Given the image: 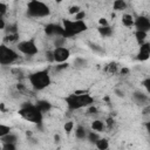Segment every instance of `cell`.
Listing matches in <instances>:
<instances>
[{
  "label": "cell",
  "mask_w": 150,
  "mask_h": 150,
  "mask_svg": "<svg viewBox=\"0 0 150 150\" xmlns=\"http://www.w3.org/2000/svg\"><path fill=\"white\" fill-rule=\"evenodd\" d=\"M68 110H80L94 104V97L86 91H75L64 98Z\"/></svg>",
  "instance_id": "1"
},
{
  "label": "cell",
  "mask_w": 150,
  "mask_h": 150,
  "mask_svg": "<svg viewBox=\"0 0 150 150\" xmlns=\"http://www.w3.org/2000/svg\"><path fill=\"white\" fill-rule=\"evenodd\" d=\"M19 115L27 122L40 124L43 120V112L36 104H25L19 109Z\"/></svg>",
  "instance_id": "2"
},
{
  "label": "cell",
  "mask_w": 150,
  "mask_h": 150,
  "mask_svg": "<svg viewBox=\"0 0 150 150\" xmlns=\"http://www.w3.org/2000/svg\"><path fill=\"white\" fill-rule=\"evenodd\" d=\"M28 81L35 90H43L50 84L52 79L48 70L43 69V70H38L35 73H32L28 76Z\"/></svg>",
  "instance_id": "3"
},
{
  "label": "cell",
  "mask_w": 150,
  "mask_h": 150,
  "mask_svg": "<svg viewBox=\"0 0 150 150\" xmlns=\"http://www.w3.org/2000/svg\"><path fill=\"white\" fill-rule=\"evenodd\" d=\"M62 26L64 29V38H73L83 33L87 29V23L84 20H69L64 19L62 21Z\"/></svg>",
  "instance_id": "4"
},
{
  "label": "cell",
  "mask_w": 150,
  "mask_h": 150,
  "mask_svg": "<svg viewBox=\"0 0 150 150\" xmlns=\"http://www.w3.org/2000/svg\"><path fill=\"white\" fill-rule=\"evenodd\" d=\"M27 14L30 18H46L50 14V9L47 4L40 0H30L27 4Z\"/></svg>",
  "instance_id": "5"
},
{
  "label": "cell",
  "mask_w": 150,
  "mask_h": 150,
  "mask_svg": "<svg viewBox=\"0 0 150 150\" xmlns=\"http://www.w3.org/2000/svg\"><path fill=\"white\" fill-rule=\"evenodd\" d=\"M19 60V53L13 49L12 47L7 45H1L0 47V63L2 66H8L14 63L15 61Z\"/></svg>",
  "instance_id": "6"
},
{
  "label": "cell",
  "mask_w": 150,
  "mask_h": 150,
  "mask_svg": "<svg viewBox=\"0 0 150 150\" xmlns=\"http://www.w3.org/2000/svg\"><path fill=\"white\" fill-rule=\"evenodd\" d=\"M16 49L18 52H20L21 54L26 55V56H34L39 53V48L35 43L34 39H29V40H23L16 43Z\"/></svg>",
  "instance_id": "7"
},
{
  "label": "cell",
  "mask_w": 150,
  "mask_h": 150,
  "mask_svg": "<svg viewBox=\"0 0 150 150\" xmlns=\"http://www.w3.org/2000/svg\"><path fill=\"white\" fill-rule=\"evenodd\" d=\"M70 56V50L62 46V47H55L53 49V57H54V62L56 63H62L66 62Z\"/></svg>",
  "instance_id": "8"
},
{
  "label": "cell",
  "mask_w": 150,
  "mask_h": 150,
  "mask_svg": "<svg viewBox=\"0 0 150 150\" xmlns=\"http://www.w3.org/2000/svg\"><path fill=\"white\" fill-rule=\"evenodd\" d=\"M136 30H142V32H150V18L144 16V15H139L135 19V23H134Z\"/></svg>",
  "instance_id": "9"
},
{
  "label": "cell",
  "mask_w": 150,
  "mask_h": 150,
  "mask_svg": "<svg viewBox=\"0 0 150 150\" xmlns=\"http://www.w3.org/2000/svg\"><path fill=\"white\" fill-rule=\"evenodd\" d=\"M149 57H150V43H142L136 55V59L138 61H146Z\"/></svg>",
  "instance_id": "10"
},
{
  "label": "cell",
  "mask_w": 150,
  "mask_h": 150,
  "mask_svg": "<svg viewBox=\"0 0 150 150\" xmlns=\"http://www.w3.org/2000/svg\"><path fill=\"white\" fill-rule=\"evenodd\" d=\"M105 127H107L105 123H104L103 121H101V120H94V121L91 122V129H93L94 131H96V132L103 131Z\"/></svg>",
  "instance_id": "11"
},
{
  "label": "cell",
  "mask_w": 150,
  "mask_h": 150,
  "mask_svg": "<svg viewBox=\"0 0 150 150\" xmlns=\"http://www.w3.org/2000/svg\"><path fill=\"white\" fill-rule=\"evenodd\" d=\"M135 23V19L131 14H123L122 15V25L124 27H132Z\"/></svg>",
  "instance_id": "12"
},
{
  "label": "cell",
  "mask_w": 150,
  "mask_h": 150,
  "mask_svg": "<svg viewBox=\"0 0 150 150\" xmlns=\"http://www.w3.org/2000/svg\"><path fill=\"white\" fill-rule=\"evenodd\" d=\"M87 136H88V131H87V129L84 127L79 125L75 129V137L77 139H84V138H87Z\"/></svg>",
  "instance_id": "13"
},
{
  "label": "cell",
  "mask_w": 150,
  "mask_h": 150,
  "mask_svg": "<svg viewBox=\"0 0 150 150\" xmlns=\"http://www.w3.org/2000/svg\"><path fill=\"white\" fill-rule=\"evenodd\" d=\"M98 33L103 38H108V36H111L112 35V28L107 25V26H100L98 27Z\"/></svg>",
  "instance_id": "14"
},
{
  "label": "cell",
  "mask_w": 150,
  "mask_h": 150,
  "mask_svg": "<svg viewBox=\"0 0 150 150\" xmlns=\"http://www.w3.org/2000/svg\"><path fill=\"white\" fill-rule=\"evenodd\" d=\"M134 98L137 103H146L149 101V96L144 93H139V91H136L134 93Z\"/></svg>",
  "instance_id": "15"
},
{
  "label": "cell",
  "mask_w": 150,
  "mask_h": 150,
  "mask_svg": "<svg viewBox=\"0 0 150 150\" xmlns=\"http://www.w3.org/2000/svg\"><path fill=\"white\" fill-rule=\"evenodd\" d=\"M36 105L40 108V110H41L42 112H47V111H49L50 108H52V104H50L48 101H45V100L38 101V102H36Z\"/></svg>",
  "instance_id": "16"
},
{
  "label": "cell",
  "mask_w": 150,
  "mask_h": 150,
  "mask_svg": "<svg viewBox=\"0 0 150 150\" xmlns=\"http://www.w3.org/2000/svg\"><path fill=\"white\" fill-rule=\"evenodd\" d=\"M146 35H148V33H145V32H142V30H135V39H136V41H137L139 45L144 43V40H145Z\"/></svg>",
  "instance_id": "17"
},
{
  "label": "cell",
  "mask_w": 150,
  "mask_h": 150,
  "mask_svg": "<svg viewBox=\"0 0 150 150\" xmlns=\"http://www.w3.org/2000/svg\"><path fill=\"white\" fill-rule=\"evenodd\" d=\"M95 145H96V148L100 149V150H105V149L109 148V143H108V141H107L105 138H98V139L96 141Z\"/></svg>",
  "instance_id": "18"
},
{
  "label": "cell",
  "mask_w": 150,
  "mask_h": 150,
  "mask_svg": "<svg viewBox=\"0 0 150 150\" xmlns=\"http://www.w3.org/2000/svg\"><path fill=\"white\" fill-rule=\"evenodd\" d=\"M0 138H1L2 143H15V141L18 139L16 135H14V134H12V132H9V134H7L6 136H2V137H0Z\"/></svg>",
  "instance_id": "19"
},
{
  "label": "cell",
  "mask_w": 150,
  "mask_h": 150,
  "mask_svg": "<svg viewBox=\"0 0 150 150\" xmlns=\"http://www.w3.org/2000/svg\"><path fill=\"white\" fill-rule=\"evenodd\" d=\"M112 7L115 11H123V9H125L127 5H125L124 0H115L112 4Z\"/></svg>",
  "instance_id": "20"
},
{
  "label": "cell",
  "mask_w": 150,
  "mask_h": 150,
  "mask_svg": "<svg viewBox=\"0 0 150 150\" xmlns=\"http://www.w3.org/2000/svg\"><path fill=\"white\" fill-rule=\"evenodd\" d=\"M9 132H11V127H9V125H6V124H4V123H1V124H0V137L6 136V135L9 134Z\"/></svg>",
  "instance_id": "21"
},
{
  "label": "cell",
  "mask_w": 150,
  "mask_h": 150,
  "mask_svg": "<svg viewBox=\"0 0 150 150\" xmlns=\"http://www.w3.org/2000/svg\"><path fill=\"white\" fill-rule=\"evenodd\" d=\"M66 42V38L64 36H55V40H54V46L55 47H62Z\"/></svg>",
  "instance_id": "22"
},
{
  "label": "cell",
  "mask_w": 150,
  "mask_h": 150,
  "mask_svg": "<svg viewBox=\"0 0 150 150\" xmlns=\"http://www.w3.org/2000/svg\"><path fill=\"white\" fill-rule=\"evenodd\" d=\"M98 138H100V137H98V135L96 134V131H95V132H94V131H88V136H87V139H88V141L96 143V141H97Z\"/></svg>",
  "instance_id": "23"
},
{
  "label": "cell",
  "mask_w": 150,
  "mask_h": 150,
  "mask_svg": "<svg viewBox=\"0 0 150 150\" xmlns=\"http://www.w3.org/2000/svg\"><path fill=\"white\" fill-rule=\"evenodd\" d=\"M74 64H75L76 67H84V66L87 64V61H86L84 59H81V57H76V59L74 60Z\"/></svg>",
  "instance_id": "24"
},
{
  "label": "cell",
  "mask_w": 150,
  "mask_h": 150,
  "mask_svg": "<svg viewBox=\"0 0 150 150\" xmlns=\"http://www.w3.org/2000/svg\"><path fill=\"white\" fill-rule=\"evenodd\" d=\"M142 84H143V87L145 88V90H146V93L150 95V77H148V79H145V80H143V82H142Z\"/></svg>",
  "instance_id": "25"
},
{
  "label": "cell",
  "mask_w": 150,
  "mask_h": 150,
  "mask_svg": "<svg viewBox=\"0 0 150 150\" xmlns=\"http://www.w3.org/2000/svg\"><path fill=\"white\" fill-rule=\"evenodd\" d=\"M2 149L4 150H15L16 146L14 143H4L2 144Z\"/></svg>",
  "instance_id": "26"
},
{
  "label": "cell",
  "mask_w": 150,
  "mask_h": 150,
  "mask_svg": "<svg viewBox=\"0 0 150 150\" xmlns=\"http://www.w3.org/2000/svg\"><path fill=\"white\" fill-rule=\"evenodd\" d=\"M6 12H7V5L5 4V2H1L0 4V16H5V14H6Z\"/></svg>",
  "instance_id": "27"
},
{
  "label": "cell",
  "mask_w": 150,
  "mask_h": 150,
  "mask_svg": "<svg viewBox=\"0 0 150 150\" xmlns=\"http://www.w3.org/2000/svg\"><path fill=\"white\" fill-rule=\"evenodd\" d=\"M81 11V8L79 7V6H71L70 8H69V14H71V15H75V14H77L79 12Z\"/></svg>",
  "instance_id": "28"
},
{
  "label": "cell",
  "mask_w": 150,
  "mask_h": 150,
  "mask_svg": "<svg viewBox=\"0 0 150 150\" xmlns=\"http://www.w3.org/2000/svg\"><path fill=\"white\" fill-rule=\"evenodd\" d=\"M73 128H74V123L73 122H66V124H64V131L66 132H70L71 130H73Z\"/></svg>",
  "instance_id": "29"
},
{
  "label": "cell",
  "mask_w": 150,
  "mask_h": 150,
  "mask_svg": "<svg viewBox=\"0 0 150 150\" xmlns=\"http://www.w3.org/2000/svg\"><path fill=\"white\" fill-rule=\"evenodd\" d=\"M107 70H108L110 74H114V73H116V70H117V66H116V63H110V64L108 66Z\"/></svg>",
  "instance_id": "30"
},
{
  "label": "cell",
  "mask_w": 150,
  "mask_h": 150,
  "mask_svg": "<svg viewBox=\"0 0 150 150\" xmlns=\"http://www.w3.org/2000/svg\"><path fill=\"white\" fill-rule=\"evenodd\" d=\"M84 16H86V13H84L83 11H80L77 14L74 15V19H75V20H83Z\"/></svg>",
  "instance_id": "31"
},
{
  "label": "cell",
  "mask_w": 150,
  "mask_h": 150,
  "mask_svg": "<svg viewBox=\"0 0 150 150\" xmlns=\"http://www.w3.org/2000/svg\"><path fill=\"white\" fill-rule=\"evenodd\" d=\"M112 124H114V120H112L111 117L107 118V122H105V125H107V128H111V127H112Z\"/></svg>",
  "instance_id": "32"
},
{
  "label": "cell",
  "mask_w": 150,
  "mask_h": 150,
  "mask_svg": "<svg viewBox=\"0 0 150 150\" xmlns=\"http://www.w3.org/2000/svg\"><path fill=\"white\" fill-rule=\"evenodd\" d=\"M98 23H100L101 26H107V25H108V21L105 20V18H101V19L98 20Z\"/></svg>",
  "instance_id": "33"
},
{
  "label": "cell",
  "mask_w": 150,
  "mask_h": 150,
  "mask_svg": "<svg viewBox=\"0 0 150 150\" xmlns=\"http://www.w3.org/2000/svg\"><path fill=\"white\" fill-rule=\"evenodd\" d=\"M128 73H129V69H128V68H122V69H121V74H122V75H125V74H128Z\"/></svg>",
  "instance_id": "34"
},
{
  "label": "cell",
  "mask_w": 150,
  "mask_h": 150,
  "mask_svg": "<svg viewBox=\"0 0 150 150\" xmlns=\"http://www.w3.org/2000/svg\"><path fill=\"white\" fill-rule=\"evenodd\" d=\"M145 128H146V131L150 134V122H146V124H145Z\"/></svg>",
  "instance_id": "35"
},
{
  "label": "cell",
  "mask_w": 150,
  "mask_h": 150,
  "mask_svg": "<svg viewBox=\"0 0 150 150\" xmlns=\"http://www.w3.org/2000/svg\"><path fill=\"white\" fill-rule=\"evenodd\" d=\"M55 1H56V2H62L63 0H55Z\"/></svg>",
  "instance_id": "36"
}]
</instances>
